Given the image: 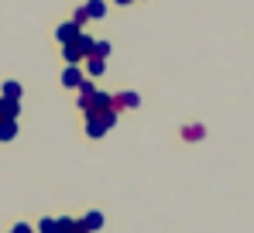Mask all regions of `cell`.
<instances>
[{"mask_svg": "<svg viewBox=\"0 0 254 233\" xmlns=\"http://www.w3.org/2000/svg\"><path fill=\"white\" fill-rule=\"evenodd\" d=\"M83 82H86V76H83L79 65H65V72H62V86L65 89H79Z\"/></svg>", "mask_w": 254, "mask_h": 233, "instance_id": "obj_1", "label": "cell"}, {"mask_svg": "<svg viewBox=\"0 0 254 233\" xmlns=\"http://www.w3.org/2000/svg\"><path fill=\"white\" fill-rule=\"evenodd\" d=\"M141 100H137V93H117V96H110V107L114 110H134Z\"/></svg>", "mask_w": 254, "mask_h": 233, "instance_id": "obj_2", "label": "cell"}, {"mask_svg": "<svg viewBox=\"0 0 254 233\" xmlns=\"http://www.w3.org/2000/svg\"><path fill=\"white\" fill-rule=\"evenodd\" d=\"M72 223H76V220H42L38 233H69Z\"/></svg>", "mask_w": 254, "mask_h": 233, "instance_id": "obj_3", "label": "cell"}, {"mask_svg": "<svg viewBox=\"0 0 254 233\" xmlns=\"http://www.w3.org/2000/svg\"><path fill=\"white\" fill-rule=\"evenodd\" d=\"M62 58H65V65H79L86 55L83 48H79V41H69V45H62Z\"/></svg>", "mask_w": 254, "mask_h": 233, "instance_id": "obj_4", "label": "cell"}, {"mask_svg": "<svg viewBox=\"0 0 254 233\" xmlns=\"http://www.w3.org/2000/svg\"><path fill=\"white\" fill-rule=\"evenodd\" d=\"M17 114H21V100L0 96V120H17Z\"/></svg>", "mask_w": 254, "mask_h": 233, "instance_id": "obj_5", "label": "cell"}, {"mask_svg": "<svg viewBox=\"0 0 254 233\" xmlns=\"http://www.w3.org/2000/svg\"><path fill=\"white\" fill-rule=\"evenodd\" d=\"M79 31H83V28H79V24H72V21H69V24H62V28H59V31H55V38L62 41V45H69V41H76V38H79Z\"/></svg>", "mask_w": 254, "mask_h": 233, "instance_id": "obj_6", "label": "cell"}, {"mask_svg": "<svg viewBox=\"0 0 254 233\" xmlns=\"http://www.w3.org/2000/svg\"><path fill=\"white\" fill-rule=\"evenodd\" d=\"M86 134H89V137H103V134H107L103 120H100L96 114H86Z\"/></svg>", "mask_w": 254, "mask_h": 233, "instance_id": "obj_7", "label": "cell"}, {"mask_svg": "<svg viewBox=\"0 0 254 233\" xmlns=\"http://www.w3.org/2000/svg\"><path fill=\"white\" fill-rule=\"evenodd\" d=\"M79 227H83L86 233H96L100 227H103V213H86L83 220H79Z\"/></svg>", "mask_w": 254, "mask_h": 233, "instance_id": "obj_8", "label": "cell"}, {"mask_svg": "<svg viewBox=\"0 0 254 233\" xmlns=\"http://www.w3.org/2000/svg\"><path fill=\"white\" fill-rule=\"evenodd\" d=\"M86 62V76H103V69H107V58H96V55H89V58H83Z\"/></svg>", "mask_w": 254, "mask_h": 233, "instance_id": "obj_9", "label": "cell"}, {"mask_svg": "<svg viewBox=\"0 0 254 233\" xmlns=\"http://www.w3.org/2000/svg\"><path fill=\"white\" fill-rule=\"evenodd\" d=\"M103 14H107V3H103V0H89V3H86V17H89V21H100Z\"/></svg>", "mask_w": 254, "mask_h": 233, "instance_id": "obj_10", "label": "cell"}, {"mask_svg": "<svg viewBox=\"0 0 254 233\" xmlns=\"http://www.w3.org/2000/svg\"><path fill=\"white\" fill-rule=\"evenodd\" d=\"M17 137V120H0V141H14Z\"/></svg>", "mask_w": 254, "mask_h": 233, "instance_id": "obj_11", "label": "cell"}, {"mask_svg": "<svg viewBox=\"0 0 254 233\" xmlns=\"http://www.w3.org/2000/svg\"><path fill=\"white\" fill-rule=\"evenodd\" d=\"M3 96L7 100H21V86L17 82H3Z\"/></svg>", "mask_w": 254, "mask_h": 233, "instance_id": "obj_12", "label": "cell"}, {"mask_svg": "<svg viewBox=\"0 0 254 233\" xmlns=\"http://www.w3.org/2000/svg\"><path fill=\"white\" fill-rule=\"evenodd\" d=\"M93 55H96V58H107V55H110V41H96V45H93Z\"/></svg>", "mask_w": 254, "mask_h": 233, "instance_id": "obj_13", "label": "cell"}, {"mask_svg": "<svg viewBox=\"0 0 254 233\" xmlns=\"http://www.w3.org/2000/svg\"><path fill=\"white\" fill-rule=\"evenodd\" d=\"M182 137H186V141H196V137H203V127H199V123H192V127H186V130H182Z\"/></svg>", "mask_w": 254, "mask_h": 233, "instance_id": "obj_14", "label": "cell"}, {"mask_svg": "<svg viewBox=\"0 0 254 233\" xmlns=\"http://www.w3.org/2000/svg\"><path fill=\"white\" fill-rule=\"evenodd\" d=\"M86 21H89V17H86V7H79V10L72 14V24H79V28H83Z\"/></svg>", "mask_w": 254, "mask_h": 233, "instance_id": "obj_15", "label": "cell"}, {"mask_svg": "<svg viewBox=\"0 0 254 233\" xmlns=\"http://www.w3.org/2000/svg\"><path fill=\"white\" fill-rule=\"evenodd\" d=\"M10 233H31V227H28V223H17V227H14Z\"/></svg>", "mask_w": 254, "mask_h": 233, "instance_id": "obj_16", "label": "cell"}, {"mask_svg": "<svg viewBox=\"0 0 254 233\" xmlns=\"http://www.w3.org/2000/svg\"><path fill=\"white\" fill-rule=\"evenodd\" d=\"M69 233H86V230L79 227V220H76V223H72V230H69Z\"/></svg>", "mask_w": 254, "mask_h": 233, "instance_id": "obj_17", "label": "cell"}, {"mask_svg": "<svg viewBox=\"0 0 254 233\" xmlns=\"http://www.w3.org/2000/svg\"><path fill=\"white\" fill-rule=\"evenodd\" d=\"M117 3H124V7H127V3H134V0H117Z\"/></svg>", "mask_w": 254, "mask_h": 233, "instance_id": "obj_18", "label": "cell"}]
</instances>
